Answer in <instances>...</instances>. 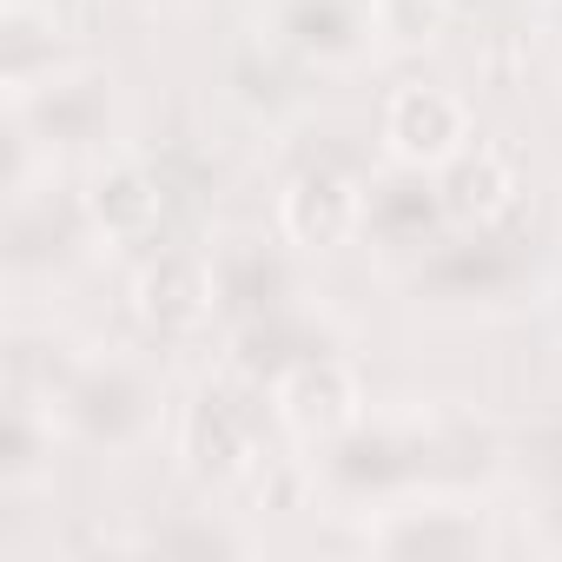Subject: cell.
<instances>
[{
	"mask_svg": "<svg viewBox=\"0 0 562 562\" xmlns=\"http://www.w3.org/2000/svg\"><path fill=\"white\" fill-rule=\"evenodd\" d=\"M271 411H278V424H285L292 437L318 443V437H338V430L358 424L364 391H358L345 358H299L285 378L271 384Z\"/></svg>",
	"mask_w": 562,
	"mask_h": 562,
	"instance_id": "cell-1",
	"label": "cell"
},
{
	"mask_svg": "<svg viewBox=\"0 0 562 562\" xmlns=\"http://www.w3.org/2000/svg\"><path fill=\"white\" fill-rule=\"evenodd\" d=\"M384 139L404 166L437 172L443 159H457L470 146V113L443 87H397L391 106H384Z\"/></svg>",
	"mask_w": 562,
	"mask_h": 562,
	"instance_id": "cell-2",
	"label": "cell"
},
{
	"mask_svg": "<svg viewBox=\"0 0 562 562\" xmlns=\"http://www.w3.org/2000/svg\"><path fill=\"white\" fill-rule=\"evenodd\" d=\"M133 305L153 331H199L212 318V265L199 251H159L139 271Z\"/></svg>",
	"mask_w": 562,
	"mask_h": 562,
	"instance_id": "cell-3",
	"label": "cell"
},
{
	"mask_svg": "<svg viewBox=\"0 0 562 562\" xmlns=\"http://www.w3.org/2000/svg\"><path fill=\"white\" fill-rule=\"evenodd\" d=\"M358 212L364 199L338 179V172H299L278 199V225H285L292 245H312V251H331L358 232Z\"/></svg>",
	"mask_w": 562,
	"mask_h": 562,
	"instance_id": "cell-4",
	"label": "cell"
},
{
	"mask_svg": "<svg viewBox=\"0 0 562 562\" xmlns=\"http://www.w3.org/2000/svg\"><path fill=\"white\" fill-rule=\"evenodd\" d=\"M251 417L245 404H232L225 391H205L186 417V463L199 476H245L251 470Z\"/></svg>",
	"mask_w": 562,
	"mask_h": 562,
	"instance_id": "cell-5",
	"label": "cell"
},
{
	"mask_svg": "<svg viewBox=\"0 0 562 562\" xmlns=\"http://www.w3.org/2000/svg\"><path fill=\"white\" fill-rule=\"evenodd\" d=\"M509 192H516V179H509L496 146H463L457 159L437 166V199L450 218H490L509 205Z\"/></svg>",
	"mask_w": 562,
	"mask_h": 562,
	"instance_id": "cell-6",
	"label": "cell"
},
{
	"mask_svg": "<svg viewBox=\"0 0 562 562\" xmlns=\"http://www.w3.org/2000/svg\"><path fill=\"white\" fill-rule=\"evenodd\" d=\"M87 212L106 238H146L159 225V186L139 166H106L87 186Z\"/></svg>",
	"mask_w": 562,
	"mask_h": 562,
	"instance_id": "cell-7",
	"label": "cell"
},
{
	"mask_svg": "<svg viewBox=\"0 0 562 562\" xmlns=\"http://www.w3.org/2000/svg\"><path fill=\"white\" fill-rule=\"evenodd\" d=\"M450 21V0H371V27L397 47H424L437 41Z\"/></svg>",
	"mask_w": 562,
	"mask_h": 562,
	"instance_id": "cell-8",
	"label": "cell"
}]
</instances>
